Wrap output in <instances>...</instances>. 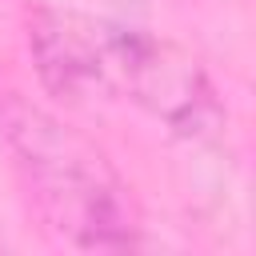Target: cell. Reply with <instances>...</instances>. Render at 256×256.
Returning <instances> with one entry per match:
<instances>
[{"label":"cell","mask_w":256,"mask_h":256,"mask_svg":"<svg viewBox=\"0 0 256 256\" xmlns=\"http://www.w3.org/2000/svg\"><path fill=\"white\" fill-rule=\"evenodd\" d=\"M32 52L44 84L72 104L128 100L184 136H200L220 120L204 68L164 36L80 12H40Z\"/></svg>","instance_id":"cell-1"},{"label":"cell","mask_w":256,"mask_h":256,"mask_svg":"<svg viewBox=\"0 0 256 256\" xmlns=\"http://www.w3.org/2000/svg\"><path fill=\"white\" fill-rule=\"evenodd\" d=\"M0 132L44 228L80 252H124L140 244L132 196L108 156L48 108L8 96Z\"/></svg>","instance_id":"cell-2"}]
</instances>
